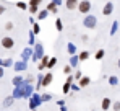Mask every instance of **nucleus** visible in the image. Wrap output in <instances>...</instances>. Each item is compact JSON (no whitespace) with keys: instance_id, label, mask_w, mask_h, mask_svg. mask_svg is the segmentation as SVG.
I'll list each match as a JSON object with an SVG mask.
<instances>
[{"instance_id":"1","label":"nucleus","mask_w":120,"mask_h":111,"mask_svg":"<svg viewBox=\"0 0 120 111\" xmlns=\"http://www.w3.org/2000/svg\"><path fill=\"white\" fill-rule=\"evenodd\" d=\"M83 26L84 28H88V30H94L96 26H98V18L94 17V15H86L84 20H83Z\"/></svg>"},{"instance_id":"2","label":"nucleus","mask_w":120,"mask_h":111,"mask_svg":"<svg viewBox=\"0 0 120 111\" xmlns=\"http://www.w3.org/2000/svg\"><path fill=\"white\" fill-rule=\"evenodd\" d=\"M91 2L89 0H80V3H78V10H80V13H84V15H88L89 12H91Z\"/></svg>"},{"instance_id":"3","label":"nucleus","mask_w":120,"mask_h":111,"mask_svg":"<svg viewBox=\"0 0 120 111\" xmlns=\"http://www.w3.org/2000/svg\"><path fill=\"white\" fill-rule=\"evenodd\" d=\"M0 44H2L3 49H13L15 47V39L10 38V36H3L2 41H0Z\"/></svg>"},{"instance_id":"4","label":"nucleus","mask_w":120,"mask_h":111,"mask_svg":"<svg viewBox=\"0 0 120 111\" xmlns=\"http://www.w3.org/2000/svg\"><path fill=\"white\" fill-rule=\"evenodd\" d=\"M112 12H114V3H112V2H107V3L104 5V8H102V15H104V17H109Z\"/></svg>"},{"instance_id":"5","label":"nucleus","mask_w":120,"mask_h":111,"mask_svg":"<svg viewBox=\"0 0 120 111\" xmlns=\"http://www.w3.org/2000/svg\"><path fill=\"white\" fill-rule=\"evenodd\" d=\"M78 3H80V0H65L67 10H78Z\"/></svg>"},{"instance_id":"6","label":"nucleus","mask_w":120,"mask_h":111,"mask_svg":"<svg viewBox=\"0 0 120 111\" xmlns=\"http://www.w3.org/2000/svg\"><path fill=\"white\" fill-rule=\"evenodd\" d=\"M110 106H112V100H110V98H104L102 103H101V108H102L104 111H107Z\"/></svg>"},{"instance_id":"7","label":"nucleus","mask_w":120,"mask_h":111,"mask_svg":"<svg viewBox=\"0 0 120 111\" xmlns=\"http://www.w3.org/2000/svg\"><path fill=\"white\" fill-rule=\"evenodd\" d=\"M47 64H49V57H47V56H42V57H41L39 65H38V67H39V70L45 69V67H47Z\"/></svg>"},{"instance_id":"8","label":"nucleus","mask_w":120,"mask_h":111,"mask_svg":"<svg viewBox=\"0 0 120 111\" xmlns=\"http://www.w3.org/2000/svg\"><path fill=\"white\" fill-rule=\"evenodd\" d=\"M42 49H44V47H42V44H41V43H38V44H36V56H34V59H38V57H42V52H44V51H42Z\"/></svg>"},{"instance_id":"9","label":"nucleus","mask_w":120,"mask_h":111,"mask_svg":"<svg viewBox=\"0 0 120 111\" xmlns=\"http://www.w3.org/2000/svg\"><path fill=\"white\" fill-rule=\"evenodd\" d=\"M67 51H68V54H70V56L76 54V46H75L73 43H68V44H67Z\"/></svg>"},{"instance_id":"10","label":"nucleus","mask_w":120,"mask_h":111,"mask_svg":"<svg viewBox=\"0 0 120 111\" xmlns=\"http://www.w3.org/2000/svg\"><path fill=\"white\" fill-rule=\"evenodd\" d=\"M13 100H15V96H13V95H11V96H7V98L3 100V106H5V108L11 106V105H13Z\"/></svg>"},{"instance_id":"11","label":"nucleus","mask_w":120,"mask_h":111,"mask_svg":"<svg viewBox=\"0 0 120 111\" xmlns=\"http://www.w3.org/2000/svg\"><path fill=\"white\" fill-rule=\"evenodd\" d=\"M0 65L2 67H11L13 65V60L11 59H0Z\"/></svg>"},{"instance_id":"12","label":"nucleus","mask_w":120,"mask_h":111,"mask_svg":"<svg viewBox=\"0 0 120 111\" xmlns=\"http://www.w3.org/2000/svg\"><path fill=\"white\" fill-rule=\"evenodd\" d=\"M78 60H80V56L73 54L70 57V65H71V67H76V65H78Z\"/></svg>"},{"instance_id":"13","label":"nucleus","mask_w":120,"mask_h":111,"mask_svg":"<svg viewBox=\"0 0 120 111\" xmlns=\"http://www.w3.org/2000/svg\"><path fill=\"white\" fill-rule=\"evenodd\" d=\"M13 65H15V70H23V69H26V60H21V62H15Z\"/></svg>"},{"instance_id":"14","label":"nucleus","mask_w":120,"mask_h":111,"mask_svg":"<svg viewBox=\"0 0 120 111\" xmlns=\"http://www.w3.org/2000/svg\"><path fill=\"white\" fill-rule=\"evenodd\" d=\"M50 82H52V74H47L44 78H42V87H47Z\"/></svg>"},{"instance_id":"15","label":"nucleus","mask_w":120,"mask_h":111,"mask_svg":"<svg viewBox=\"0 0 120 111\" xmlns=\"http://www.w3.org/2000/svg\"><path fill=\"white\" fill-rule=\"evenodd\" d=\"M50 12L45 8V10H39V13H38V18L39 20H44V18H47V15H49Z\"/></svg>"},{"instance_id":"16","label":"nucleus","mask_w":120,"mask_h":111,"mask_svg":"<svg viewBox=\"0 0 120 111\" xmlns=\"http://www.w3.org/2000/svg\"><path fill=\"white\" fill-rule=\"evenodd\" d=\"M89 82H91L89 77H81V78H80V87H88Z\"/></svg>"},{"instance_id":"17","label":"nucleus","mask_w":120,"mask_h":111,"mask_svg":"<svg viewBox=\"0 0 120 111\" xmlns=\"http://www.w3.org/2000/svg\"><path fill=\"white\" fill-rule=\"evenodd\" d=\"M47 10H49L50 13H57V10H59V8H57V5H55L54 2H50V3L47 5Z\"/></svg>"},{"instance_id":"18","label":"nucleus","mask_w":120,"mask_h":111,"mask_svg":"<svg viewBox=\"0 0 120 111\" xmlns=\"http://www.w3.org/2000/svg\"><path fill=\"white\" fill-rule=\"evenodd\" d=\"M57 62H59V59H57V57H50V59H49L47 67H49V69H52V67H55V65H57Z\"/></svg>"},{"instance_id":"19","label":"nucleus","mask_w":120,"mask_h":111,"mask_svg":"<svg viewBox=\"0 0 120 111\" xmlns=\"http://www.w3.org/2000/svg\"><path fill=\"white\" fill-rule=\"evenodd\" d=\"M29 13L31 15H38L39 13V7L38 5H29Z\"/></svg>"},{"instance_id":"20","label":"nucleus","mask_w":120,"mask_h":111,"mask_svg":"<svg viewBox=\"0 0 120 111\" xmlns=\"http://www.w3.org/2000/svg\"><path fill=\"white\" fill-rule=\"evenodd\" d=\"M11 82H13V85H15V87H21L23 78H21V77H13V80H11Z\"/></svg>"},{"instance_id":"21","label":"nucleus","mask_w":120,"mask_h":111,"mask_svg":"<svg viewBox=\"0 0 120 111\" xmlns=\"http://www.w3.org/2000/svg\"><path fill=\"white\" fill-rule=\"evenodd\" d=\"M88 59H89V52H88V51L80 52V60H88Z\"/></svg>"},{"instance_id":"22","label":"nucleus","mask_w":120,"mask_h":111,"mask_svg":"<svg viewBox=\"0 0 120 111\" xmlns=\"http://www.w3.org/2000/svg\"><path fill=\"white\" fill-rule=\"evenodd\" d=\"M70 88H71L70 82H65V83H63V88H62V90H63V93H68V92H70Z\"/></svg>"},{"instance_id":"23","label":"nucleus","mask_w":120,"mask_h":111,"mask_svg":"<svg viewBox=\"0 0 120 111\" xmlns=\"http://www.w3.org/2000/svg\"><path fill=\"white\" fill-rule=\"evenodd\" d=\"M109 83H110L112 87H115V85L119 83V78H117V77H110V78H109Z\"/></svg>"},{"instance_id":"24","label":"nucleus","mask_w":120,"mask_h":111,"mask_svg":"<svg viewBox=\"0 0 120 111\" xmlns=\"http://www.w3.org/2000/svg\"><path fill=\"white\" fill-rule=\"evenodd\" d=\"M71 69H73V67H71L70 64H68V65H65V67H63V74L70 75V74H71Z\"/></svg>"},{"instance_id":"25","label":"nucleus","mask_w":120,"mask_h":111,"mask_svg":"<svg viewBox=\"0 0 120 111\" xmlns=\"http://www.w3.org/2000/svg\"><path fill=\"white\" fill-rule=\"evenodd\" d=\"M16 7L21 8V10H26V8H28V3H24V2H16Z\"/></svg>"},{"instance_id":"26","label":"nucleus","mask_w":120,"mask_h":111,"mask_svg":"<svg viewBox=\"0 0 120 111\" xmlns=\"http://www.w3.org/2000/svg\"><path fill=\"white\" fill-rule=\"evenodd\" d=\"M94 57H96V59H98V60H101V59H102V57H104V49H99V51H98V52H96V56H94Z\"/></svg>"},{"instance_id":"27","label":"nucleus","mask_w":120,"mask_h":111,"mask_svg":"<svg viewBox=\"0 0 120 111\" xmlns=\"http://www.w3.org/2000/svg\"><path fill=\"white\" fill-rule=\"evenodd\" d=\"M29 56H31V49H24V51H23V59H24V60H26Z\"/></svg>"},{"instance_id":"28","label":"nucleus","mask_w":120,"mask_h":111,"mask_svg":"<svg viewBox=\"0 0 120 111\" xmlns=\"http://www.w3.org/2000/svg\"><path fill=\"white\" fill-rule=\"evenodd\" d=\"M117 26H119V21H114V25H112V30H110V34H115V31H117Z\"/></svg>"},{"instance_id":"29","label":"nucleus","mask_w":120,"mask_h":111,"mask_svg":"<svg viewBox=\"0 0 120 111\" xmlns=\"http://www.w3.org/2000/svg\"><path fill=\"white\" fill-rule=\"evenodd\" d=\"M5 30H7V31H11V30H13V23H11V21L5 23Z\"/></svg>"},{"instance_id":"30","label":"nucleus","mask_w":120,"mask_h":111,"mask_svg":"<svg viewBox=\"0 0 120 111\" xmlns=\"http://www.w3.org/2000/svg\"><path fill=\"white\" fill-rule=\"evenodd\" d=\"M55 26H57V30H59V31H62V30H63V25H62V20H57V21H55Z\"/></svg>"},{"instance_id":"31","label":"nucleus","mask_w":120,"mask_h":111,"mask_svg":"<svg viewBox=\"0 0 120 111\" xmlns=\"http://www.w3.org/2000/svg\"><path fill=\"white\" fill-rule=\"evenodd\" d=\"M112 110L114 111H120V101H115V103L112 105Z\"/></svg>"},{"instance_id":"32","label":"nucleus","mask_w":120,"mask_h":111,"mask_svg":"<svg viewBox=\"0 0 120 111\" xmlns=\"http://www.w3.org/2000/svg\"><path fill=\"white\" fill-rule=\"evenodd\" d=\"M39 31H41V26H39V25H34V28H33V33H34V34H39Z\"/></svg>"},{"instance_id":"33","label":"nucleus","mask_w":120,"mask_h":111,"mask_svg":"<svg viewBox=\"0 0 120 111\" xmlns=\"http://www.w3.org/2000/svg\"><path fill=\"white\" fill-rule=\"evenodd\" d=\"M41 3H42V0H29V5H38L39 7Z\"/></svg>"},{"instance_id":"34","label":"nucleus","mask_w":120,"mask_h":111,"mask_svg":"<svg viewBox=\"0 0 120 111\" xmlns=\"http://www.w3.org/2000/svg\"><path fill=\"white\" fill-rule=\"evenodd\" d=\"M81 77H83V75H81V70H76V72H75V78H76V80H80Z\"/></svg>"},{"instance_id":"35","label":"nucleus","mask_w":120,"mask_h":111,"mask_svg":"<svg viewBox=\"0 0 120 111\" xmlns=\"http://www.w3.org/2000/svg\"><path fill=\"white\" fill-rule=\"evenodd\" d=\"M50 100V95H42V100L41 101H49Z\"/></svg>"},{"instance_id":"36","label":"nucleus","mask_w":120,"mask_h":111,"mask_svg":"<svg viewBox=\"0 0 120 111\" xmlns=\"http://www.w3.org/2000/svg\"><path fill=\"white\" fill-rule=\"evenodd\" d=\"M7 12V8H5V5H0V15H3Z\"/></svg>"},{"instance_id":"37","label":"nucleus","mask_w":120,"mask_h":111,"mask_svg":"<svg viewBox=\"0 0 120 111\" xmlns=\"http://www.w3.org/2000/svg\"><path fill=\"white\" fill-rule=\"evenodd\" d=\"M3 74H5V67H2V65H0V78L3 77Z\"/></svg>"},{"instance_id":"38","label":"nucleus","mask_w":120,"mask_h":111,"mask_svg":"<svg viewBox=\"0 0 120 111\" xmlns=\"http://www.w3.org/2000/svg\"><path fill=\"white\" fill-rule=\"evenodd\" d=\"M67 82H70V83H71V82H73V77H71V75H68V77H67Z\"/></svg>"},{"instance_id":"39","label":"nucleus","mask_w":120,"mask_h":111,"mask_svg":"<svg viewBox=\"0 0 120 111\" xmlns=\"http://www.w3.org/2000/svg\"><path fill=\"white\" fill-rule=\"evenodd\" d=\"M52 2H54L55 5H60V3H62V0H52Z\"/></svg>"},{"instance_id":"40","label":"nucleus","mask_w":120,"mask_h":111,"mask_svg":"<svg viewBox=\"0 0 120 111\" xmlns=\"http://www.w3.org/2000/svg\"><path fill=\"white\" fill-rule=\"evenodd\" d=\"M117 65H119V69H120V59H119V62H117Z\"/></svg>"}]
</instances>
